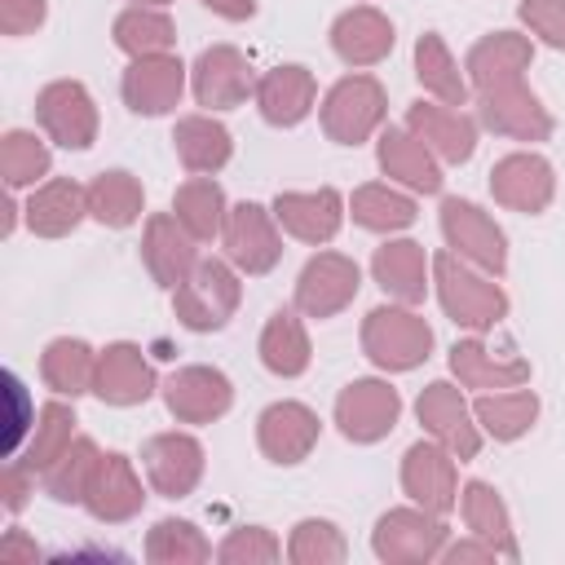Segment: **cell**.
I'll return each mask as SVG.
<instances>
[{
	"label": "cell",
	"mask_w": 565,
	"mask_h": 565,
	"mask_svg": "<svg viewBox=\"0 0 565 565\" xmlns=\"http://www.w3.org/2000/svg\"><path fill=\"white\" fill-rule=\"evenodd\" d=\"M433 287H437V300H441V313L481 335V331H494L503 318H508V291L494 282V274L459 260L450 247L433 256Z\"/></svg>",
	"instance_id": "cell-1"
},
{
	"label": "cell",
	"mask_w": 565,
	"mask_h": 565,
	"mask_svg": "<svg viewBox=\"0 0 565 565\" xmlns=\"http://www.w3.org/2000/svg\"><path fill=\"white\" fill-rule=\"evenodd\" d=\"M362 353L388 375L415 371L433 358V327L411 305H380L362 318Z\"/></svg>",
	"instance_id": "cell-2"
},
{
	"label": "cell",
	"mask_w": 565,
	"mask_h": 565,
	"mask_svg": "<svg viewBox=\"0 0 565 565\" xmlns=\"http://www.w3.org/2000/svg\"><path fill=\"white\" fill-rule=\"evenodd\" d=\"M238 300H243L238 269L230 260H199L194 274L172 291V313L185 331L207 335L238 313Z\"/></svg>",
	"instance_id": "cell-3"
},
{
	"label": "cell",
	"mask_w": 565,
	"mask_h": 565,
	"mask_svg": "<svg viewBox=\"0 0 565 565\" xmlns=\"http://www.w3.org/2000/svg\"><path fill=\"white\" fill-rule=\"evenodd\" d=\"M388 115V93L375 75H344L327 88L318 119L335 146H362Z\"/></svg>",
	"instance_id": "cell-4"
},
{
	"label": "cell",
	"mask_w": 565,
	"mask_h": 565,
	"mask_svg": "<svg viewBox=\"0 0 565 565\" xmlns=\"http://www.w3.org/2000/svg\"><path fill=\"white\" fill-rule=\"evenodd\" d=\"M450 530L437 512L428 508H388L375 530H371V552L384 561V565H424V561H437L441 547H446Z\"/></svg>",
	"instance_id": "cell-5"
},
{
	"label": "cell",
	"mask_w": 565,
	"mask_h": 565,
	"mask_svg": "<svg viewBox=\"0 0 565 565\" xmlns=\"http://www.w3.org/2000/svg\"><path fill=\"white\" fill-rule=\"evenodd\" d=\"M402 419V393L388 380H349L335 397V428L353 446H375L384 441Z\"/></svg>",
	"instance_id": "cell-6"
},
{
	"label": "cell",
	"mask_w": 565,
	"mask_h": 565,
	"mask_svg": "<svg viewBox=\"0 0 565 565\" xmlns=\"http://www.w3.org/2000/svg\"><path fill=\"white\" fill-rule=\"evenodd\" d=\"M221 247L238 274H252V278L269 274L282 260V234H278L274 207H260L252 199L234 203L225 216V230H221Z\"/></svg>",
	"instance_id": "cell-7"
},
{
	"label": "cell",
	"mask_w": 565,
	"mask_h": 565,
	"mask_svg": "<svg viewBox=\"0 0 565 565\" xmlns=\"http://www.w3.org/2000/svg\"><path fill=\"white\" fill-rule=\"evenodd\" d=\"M35 124L62 150H88L97 141V102L79 79H53L35 93Z\"/></svg>",
	"instance_id": "cell-8"
},
{
	"label": "cell",
	"mask_w": 565,
	"mask_h": 565,
	"mask_svg": "<svg viewBox=\"0 0 565 565\" xmlns=\"http://www.w3.org/2000/svg\"><path fill=\"white\" fill-rule=\"evenodd\" d=\"M441 238L459 260H468L494 278L508 269V238L494 225V216L486 207H477L472 199H446L441 203Z\"/></svg>",
	"instance_id": "cell-9"
},
{
	"label": "cell",
	"mask_w": 565,
	"mask_h": 565,
	"mask_svg": "<svg viewBox=\"0 0 565 565\" xmlns=\"http://www.w3.org/2000/svg\"><path fill=\"white\" fill-rule=\"evenodd\" d=\"M415 419L424 424V433L433 441H441L459 463L481 455V424L463 397V388H455L450 380H433L419 402H415Z\"/></svg>",
	"instance_id": "cell-10"
},
{
	"label": "cell",
	"mask_w": 565,
	"mask_h": 565,
	"mask_svg": "<svg viewBox=\"0 0 565 565\" xmlns=\"http://www.w3.org/2000/svg\"><path fill=\"white\" fill-rule=\"evenodd\" d=\"M141 468L154 494L163 499H185L203 481L207 455L194 433H154L141 441Z\"/></svg>",
	"instance_id": "cell-11"
},
{
	"label": "cell",
	"mask_w": 565,
	"mask_h": 565,
	"mask_svg": "<svg viewBox=\"0 0 565 565\" xmlns=\"http://www.w3.org/2000/svg\"><path fill=\"white\" fill-rule=\"evenodd\" d=\"M190 88H194V102L203 110H234L247 97H256V71H252V62H247L243 49L212 44V49H203L194 57Z\"/></svg>",
	"instance_id": "cell-12"
},
{
	"label": "cell",
	"mask_w": 565,
	"mask_h": 565,
	"mask_svg": "<svg viewBox=\"0 0 565 565\" xmlns=\"http://www.w3.org/2000/svg\"><path fill=\"white\" fill-rule=\"evenodd\" d=\"M362 287V269L353 256L344 252H318L305 260L300 278H296V309L305 318H335L340 309L353 305Z\"/></svg>",
	"instance_id": "cell-13"
},
{
	"label": "cell",
	"mask_w": 565,
	"mask_h": 565,
	"mask_svg": "<svg viewBox=\"0 0 565 565\" xmlns=\"http://www.w3.org/2000/svg\"><path fill=\"white\" fill-rule=\"evenodd\" d=\"M318 437H322V419L305 402L282 397V402H269L256 415V446L278 468H291V463L309 459L313 446H318Z\"/></svg>",
	"instance_id": "cell-14"
},
{
	"label": "cell",
	"mask_w": 565,
	"mask_h": 565,
	"mask_svg": "<svg viewBox=\"0 0 565 565\" xmlns=\"http://www.w3.org/2000/svg\"><path fill=\"white\" fill-rule=\"evenodd\" d=\"M490 194L508 212L539 216L556 199V168L534 150H512L490 168Z\"/></svg>",
	"instance_id": "cell-15"
},
{
	"label": "cell",
	"mask_w": 565,
	"mask_h": 565,
	"mask_svg": "<svg viewBox=\"0 0 565 565\" xmlns=\"http://www.w3.org/2000/svg\"><path fill=\"white\" fill-rule=\"evenodd\" d=\"M477 124L499 137H512V141H547L556 128L552 110L525 88V79L477 93Z\"/></svg>",
	"instance_id": "cell-16"
},
{
	"label": "cell",
	"mask_w": 565,
	"mask_h": 565,
	"mask_svg": "<svg viewBox=\"0 0 565 565\" xmlns=\"http://www.w3.org/2000/svg\"><path fill=\"white\" fill-rule=\"evenodd\" d=\"M163 402L177 424H212L234 406V384L221 366H177L163 380Z\"/></svg>",
	"instance_id": "cell-17"
},
{
	"label": "cell",
	"mask_w": 565,
	"mask_h": 565,
	"mask_svg": "<svg viewBox=\"0 0 565 565\" xmlns=\"http://www.w3.org/2000/svg\"><path fill=\"white\" fill-rule=\"evenodd\" d=\"M185 62L177 53H154V57H132L124 79H119V93H124V106L132 115H168L177 110L181 93H185Z\"/></svg>",
	"instance_id": "cell-18"
},
{
	"label": "cell",
	"mask_w": 565,
	"mask_h": 565,
	"mask_svg": "<svg viewBox=\"0 0 565 565\" xmlns=\"http://www.w3.org/2000/svg\"><path fill=\"white\" fill-rule=\"evenodd\" d=\"M402 490L411 494V503L446 516L450 508H459V472H455V455L441 441H415L402 455Z\"/></svg>",
	"instance_id": "cell-19"
},
{
	"label": "cell",
	"mask_w": 565,
	"mask_h": 565,
	"mask_svg": "<svg viewBox=\"0 0 565 565\" xmlns=\"http://www.w3.org/2000/svg\"><path fill=\"white\" fill-rule=\"evenodd\" d=\"M146 508V486L141 477L132 472V459L119 455V450H106L88 477V490H84V512L102 525H124L132 521L137 512Z\"/></svg>",
	"instance_id": "cell-20"
},
{
	"label": "cell",
	"mask_w": 565,
	"mask_h": 565,
	"mask_svg": "<svg viewBox=\"0 0 565 565\" xmlns=\"http://www.w3.org/2000/svg\"><path fill=\"white\" fill-rule=\"evenodd\" d=\"M141 260L163 291H177L199 265V238L177 221V212H154L141 230Z\"/></svg>",
	"instance_id": "cell-21"
},
{
	"label": "cell",
	"mask_w": 565,
	"mask_h": 565,
	"mask_svg": "<svg viewBox=\"0 0 565 565\" xmlns=\"http://www.w3.org/2000/svg\"><path fill=\"white\" fill-rule=\"evenodd\" d=\"M530 62H534L530 35H521V31H494V35H481L468 49L463 75H468V88L472 93H490V88H503V84L525 79Z\"/></svg>",
	"instance_id": "cell-22"
},
{
	"label": "cell",
	"mask_w": 565,
	"mask_h": 565,
	"mask_svg": "<svg viewBox=\"0 0 565 565\" xmlns=\"http://www.w3.org/2000/svg\"><path fill=\"white\" fill-rule=\"evenodd\" d=\"M344 212H349V207H344L340 190H331V185H322V190H282V194L274 199L278 225H282L291 238L309 243V247L331 243V238L340 234V225H344Z\"/></svg>",
	"instance_id": "cell-23"
},
{
	"label": "cell",
	"mask_w": 565,
	"mask_h": 565,
	"mask_svg": "<svg viewBox=\"0 0 565 565\" xmlns=\"http://www.w3.org/2000/svg\"><path fill=\"white\" fill-rule=\"evenodd\" d=\"M406 128H411L441 163H468L472 150H477V119L463 115V106L411 102V106H406Z\"/></svg>",
	"instance_id": "cell-24"
},
{
	"label": "cell",
	"mask_w": 565,
	"mask_h": 565,
	"mask_svg": "<svg viewBox=\"0 0 565 565\" xmlns=\"http://www.w3.org/2000/svg\"><path fill=\"white\" fill-rule=\"evenodd\" d=\"M93 393L106 406H141L154 393V366L146 362L141 344L132 340H115L97 353V380Z\"/></svg>",
	"instance_id": "cell-25"
},
{
	"label": "cell",
	"mask_w": 565,
	"mask_h": 565,
	"mask_svg": "<svg viewBox=\"0 0 565 565\" xmlns=\"http://www.w3.org/2000/svg\"><path fill=\"white\" fill-rule=\"evenodd\" d=\"M393 40H397L393 22L371 4H353L331 22V53L353 71L384 62L393 53Z\"/></svg>",
	"instance_id": "cell-26"
},
{
	"label": "cell",
	"mask_w": 565,
	"mask_h": 565,
	"mask_svg": "<svg viewBox=\"0 0 565 565\" xmlns=\"http://www.w3.org/2000/svg\"><path fill=\"white\" fill-rule=\"evenodd\" d=\"M318 102V79L300 62H282L256 79V110L274 128H296Z\"/></svg>",
	"instance_id": "cell-27"
},
{
	"label": "cell",
	"mask_w": 565,
	"mask_h": 565,
	"mask_svg": "<svg viewBox=\"0 0 565 565\" xmlns=\"http://www.w3.org/2000/svg\"><path fill=\"white\" fill-rule=\"evenodd\" d=\"M371 274L380 282V291L397 305H424L428 296V278H433V260L415 238H388L384 247H375L371 256Z\"/></svg>",
	"instance_id": "cell-28"
},
{
	"label": "cell",
	"mask_w": 565,
	"mask_h": 565,
	"mask_svg": "<svg viewBox=\"0 0 565 565\" xmlns=\"http://www.w3.org/2000/svg\"><path fill=\"white\" fill-rule=\"evenodd\" d=\"M375 163H380L384 177H393L397 185H406L415 194H437L441 190V163L411 128H384L380 141H375Z\"/></svg>",
	"instance_id": "cell-29"
},
{
	"label": "cell",
	"mask_w": 565,
	"mask_h": 565,
	"mask_svg": "<svg viewBox=\"0 0 565 565\" xmlns=\"http://www.w3.org/2000/svg\"><path fill=\"white\" fill-rule=\"evenodd\" d=\"M22 212H26L31 234H40V238H66L88 216V190L79 181H71V177H49V181L31 185V199H26Z\"/></svg>",
	"instance_id": "cell-30"
},
{
	"label": "cell",
	"mask_w": 565,
	"mask_h": 565,
	"mask_svg": "<svg viewBox=\"0 0 565 565\" xmlns=\"http://www.w3.org/2000/svg\"><path fill=\"white\" fill-rule=\"evenodd\" d=\"M450 371H455V380H459L463 388H481V393L530 384V362H525V358H516V353H494V349L481 344L477 335L455 340V349H450Z\"/></svg>",
	"instance_id": "cell-31"
},
{
	"label": "cell",
	"mask_w": 565,
	"mask_h": 565,
	"mask_svg": "<svg viewBox=\"0 0 565 565\" xmlns=\"http://www.w3.org/2000/svg\"><path fill=\"white\" fill-rule=\"evenodd\" d=\"M256 353H260V366L278 380H296L309 371L313 362V344H309V331L305 322L291 313V309H274L260 327V340H256Z\"/></svg>",
	"instance_id": "cell-32"
},
{
	"label": "cell",
	"mask_w": 565,
	"mask_h": 565,
	"mask_svg": "<svg viewBox=\"0 0 565 565\" xmlns=\"http://www.w3.org/2000/svg\"><path fill=\"white\" fill-rule=\"evenodd\" d=\"M172 150H177V159L185 163V172L212 177V172H221V168L230 163L234 137H230V128H225L221 119H212V115H181L177 128H172Z\"/></svg>",
	"instance_id": "cell-33"
},
{
	"label": "cell",
	"mask_w": 565,
	"mask_h": 565,
	"mask_svg": "<svg viewBox=\"0 0 565 565\" xmlns=\"http://www.w3.org/2000/svg\"><path fill=\"white\" fill-rule=\"evenodd\" d=\"M40 375L44 384L57 393V397H84L93 393V380H97V349L79 335H57L44 344L40 353Z\"/></svg>",
	"instance_id": "cell-34"
},
{
	"label": "cell",
	"mask_w": 565,
	"mask_h": 565,
	"mask_svg": "<svg viewBox=\"0 0 565 565\" xmlns=\"http://www.w3.org/2000/svg\"><path fill=\"white\" fill-rule=\"evenodd\" d=\"M146 212V190L132 172L124 168H110V172H97L93 185H88V216L106 230H128L137 225Z\"/></svg>",
	"instance_id": "cell-35"
},
{
	"label": "cell",
	"mask_w": 565,
	"mask_h": 565,
	"mask_svg": "<svg viewBox=\"0 0 565 565\" xmlns=\"http://www.w3.org/2000/svg\"><path fill=\"white\" fill-rule=\"evenodd\" d=\"M459 516L468 525V534L494 543L503 552V561H516V539H512V516H508V503L499 499V490L490 481H468L459 490Z\"/></svg>",
	"instance_id": "cell-36"
},
{
	"label": "cell",
	"mask_w": 565,
	"mask_h": 565,
	"mask_svg": "<svg viewBox=\"0 0 565 565\" xmlns=\"http://www.w3.org/2000/svg\"><path fill=\"white\" fill-rule=\"evenodd\" d=\"M110 35H115V49L128 57H154L177 49V22L168 18V9H154V4H128L110 22Z\"/></svg>",
	"instance_id": "cell-37"
},
{
	"label": "cell",
	"mask_w": 565,
	"mask_h": 565,
	"mask_svg": "<svg viewBox=\"0 0 565 565\" xmlns=\"http://www.w3.org/2000/svg\"><path fill=\"white\" fill-rule=\"evenodd\" d=\"M349 216H353V225H362V230H371V234H397V230L415 225L419 207H415V199H411L406 190L384 185V181H366V185L353 190Z\"/></svg>",
	"instance_id": "cell-38"
},
{
	"label": "cell",
	"mask_w": 565,
	"mask_h": 565,
	"mask_svg": "<svg viewBox=\"0 0 565 565\" xmlns=\"http://www.w3.org/2000/svg\"><path fill=\"white\" fill-rule=\"evenodd\" d=\"M472 415L481 424L486 437L494 441H516L534 428L539 419V397L530 388H494V393H481L472 402Z\"/></svg>",
	"instance_id": "cell-39"
},
{
	"label": "cell",
	"mask_w": 565,
	"mask_h": 565,
	"mask_svg": "<svg viewBox=\"0 0 565 565\" xmlns=\"http://www.w3.org/2000/svg\"><path fill=\"white\" fill-rule=\"evenodd\" d=\"M415 79L424 84V93H433L441 106H463L468 102V75L459 71V62L450 57L446 40L437 31H424L415 40Z\"/></svg>",
	"instance_id": "cell-40"
},
{
	"label": "cell",
	"mask_w": 565,
	"mask_h": 565,
	"mask_svg": "<svg viewBox=\"0 0 565 565\" xmlns=\"http://www.w3.org/2000/svg\"><path fill=\"white\" fill-rule=\"evenodd\" d=\"M172 212H177V221H181L199 243H212V238H221V230H225L230 203H225V190H221L212 177H190V181L177 185Z\"/></svg>",
	"instance_id": "cell-41"
},
{
	"label": "cell",
	"mask_w": 565,
	"mask_h": 565,
	"mask_svg": "<svg viewBox=\"0 0 565 565\" xmlns=\"http://www.w3.org/2000/svg\"><path fill=\"white\" fill-rule=\"evenodd\" d=\"M97 459H102L97 441H93V437H75V441L40 472L44 494L57 499V503H84V490H88V477H93Z\"/></svg>",
	"instance_id": "cell-42"
},
{
	"label": "cell",
	"mask_w": 565,
	"mask_h": 565,
	"mask_svg": "<svg viewBox=\"0 0 565 565\" xmlns=\"http://www.w3.org/2000/svg\"><path fill=\"white\" fill-rule=\"evenodd\" d=\"M212 543L203 539V530L194 521H181V516H163L150 525L146 534V561L154 565H199V561H212Z\"/></svg>",
	"instance_id": "cell-43"
},
{
	"label": "cell",
	"mask_w": 565,
	"mask_h": 565,
	"mask_svg": "<svg viewBox=\"0 0 565 565\" xmlns=\"http://www.w3.org/2000/svg\"><path fill=\"white\" fill-rule=\"evenodd\" d=\"M79 433H75V411L66 406V402H44L40 411H35V428H31V441H26V450L18 455V463H26L35 477L75 441Z\"/></svg>",
	"instance_id": "cell-44"
},
{
	"label": "cell",
	"mask_w": 565,
	"mask_h": 565,
	"mask_svg": "<svg viewBox=\"0 0 565 565\" xmlns=\"http://www.w3.org/2000/svg\"><path fill=\"white\" fill-rule=\"evenodd\" d=\"M49 168H53V154H49V146H44L35 132L9 128V132L0 137V177H4L9 190L40 185V181L49 177Z\"/></svg>",
	"instance_id": "cell-45"
},
{
	"label": "cell",
	"mask_w": 565,
	"mask_h": 565,
	"mask_svg": "<svg viewBox=\"0 0 565 565\" xmlns=\"http://www.w3.org/2000/svg\"><path fill=\"white\" fill-rule=\"evenodd\" d=\"M344 556H349V543H344L335 521H327V516L296 521V530L287 539V561H296V565H340Z\"/></svg>",
	"instance_id": "cell-46"
},
{
	"label": "cell",
	"mask_w": 565,
	"mask_h": 565,
	"mask_svg": "<svg viewBox=\"0 0 565 565\" xmlns=\"http://www.w3.org/2000/svg\"><path fill=\"white\" fill-rule=\"evenodd\" d=\"M282 556V543L265 530V525H243V530H230L216 547V561L221 565H269Z\"/></svg>",
	"instance_id": "cell-47"
},
{
	"label": "cell",
	"mask_w": 565,
	"mask_h": 565,
	"mask_svg": "<svg viewBox=\"0 0 565 565\" xmlns=\"http://www.w3.org/2000/svg\"><path fill=\"white\" fill-rule=\"evenodd\" d=\"M516 18L525 22V31L534 40H543L556 53H565V0H521Z\"/></svg>",
	"instance_id": "cell-48"
},
{
	"label": "cell",
	"mask_w": 565,
	"mask_h": 565,
	"mask_svg": "<svg viewBox=\"0 0 565 565\" xmlns=\"http://www.w3.org/2000/svg\"><path fill=\"white\" fill-rule=\"evenodd\" d=\"M44 18H49V0H0L4 35H31L35 26H44Z\"/></svg>",
	"instance_id": "cell-49"
},
{
	"label": "cell",
	"mask_w": 565,
	"mask_h": 565,
	"mask_svg": "<svg viewBox=\"0 0 565 565\" xmlns=\"http://www.w3.org/2000/svg\"><path fill=\"white\" fill-rule=\"evenodd\" d=\"M31 490H35V472L26 463L9 459L4 472H0V503H4V512H22L26 499H31Z\"/></svg>",
	"instance_id": "cell-50"
},
{
	"label": "cell",
	"mask_w": 565,
	"mask_h": 565,
	"mask_svg": "<svg viewBox=\"0 0 565 565\" xmlns=\"http://www.w3.org/2000/svg\"><path fill=\"white\" fill-rule=\"evenodd\" d=\"M441 561H450V565H459V561H503V552H499L494 543L468 534V539H459V543H446V547H441Z\"/></svg>",
	"instance_id": "cell-51"
},
{
	"label": "cell",
	"mask_w": 565,
	"mask_h": 565,
	"mask_svg": "<svg viewBox=\"0 0 565 565\" xmlns=\"http://www.w3.org/2000/svg\"><path fill=\"white\" fill-rule=\"evenodd\" d=\"M4 388H9V411H13V415H9V455H13V450L22 446V437H26V424H22V411H26V388L18 384V375H13V371L4 375Z\"/></svg>",
	"instance_id": "cell-52"
},
{
	"label": "cell",
	"mask_w": 565,
	"mask_h": 565,
	"mask_svg": "<svg viewBox=\"0 0 565 565\" xmlns=\"http://www.w3.org/2000/svg\"><path fill=\"white\" fill-rule=\"evenodd\" d=\"M203 9H212L216 18H225V22H247L252 13H256V0H199Z\"/></svg>",
	"instance_id": "cell-53"
},
{
	"label": "cell",
	"mask_w": 565,
	"mask_h": 565,
	"mask_svg": "<svg viewBox=\"0 0 565 565\" xmlns=\"http://www.w3.org/2000/svg\"><path fill=\"white\" fill-rule=\"evenodd\" d=\"M0 556H26V561H35V556H40V547H35V543H26L18 530H9V534H4V543H0Z\"/></svg>",
	"instance_id": "cell-54"
},
{
	"label": "cell",
	"mask_w": 565,
	"mask_h": 565,
	"mask_svg": "<svg viewBox=\"0 0 565 565\" xmlns=\"http://www.w3.org/2000/svg\"><path fill=\"white\" fill-rule=\"evenodd\" d=\"M132 4H154V9H163V4H172V0H132Z\"/></svg>",
	"instance_id": "cell-55"
}]
</instances>
